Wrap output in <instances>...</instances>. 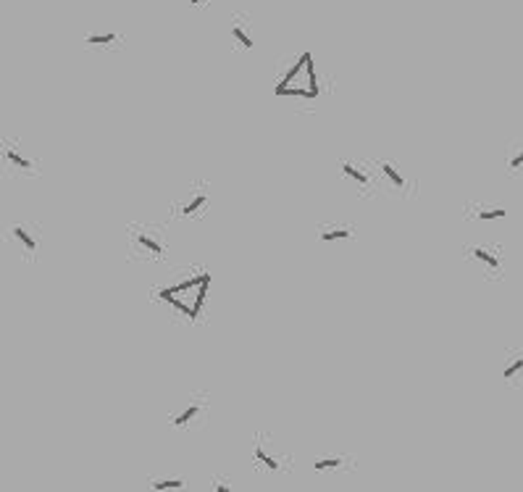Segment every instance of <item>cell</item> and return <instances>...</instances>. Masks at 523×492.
<instances>
[{
    "mask_svg": "<svg viewBox=\"0 0 523 492\" xmlns=\"http://www.w3.org/2000/svg\"><path fill=\"white\" fill-rule=\"evenodd\" d=\"M129 258L134 261H163L169 250V235L160 224H129L127 226Z\"/></svg>",
    "mask_w": 523,
    "mask_h": 492,
    "instance_id": "cell-1",
    "label": "cell"
},
{
    "mask_svg": "<svg viewBox=\"0 0 523 492\" xmlns=\"http://www.w3.org/2000/svg\"><path fill=\"white\" fill-rule=\"evenodd\" d=\"M210 406H213L210 392H205V390H195L192 395H187V398L179 403L176 411L169 413V424L174 426V429H184V432L203 429L205 421H208V416H210Z\"/></svg>",
    "mask_w": 523,
    "mask_h": 492,
    "instance_id": "cell-2",
    "label": "cell"
},
{
    "mask_svg": "<svg viewBox=\"0 0 523 492\" xmlns=\"http://www.w3.org/2000/svg\"><path fill=\"white\" fill-rule=\"evenodd\" d=\"M463 258L471 261L484 280L499 282L505 277L508 258H505L502 245H495V242H486V245L484 242H481V245H466V248H463Z\"/></svg>",
    "mask_w": 523,
    "mask_h": 492,
    "instance_id": "cell-3",
    "label": "cell"
},
{
    "mask_svg": "<svg viewBox=\"0 0 523 492\" xmlns=\"http://www.w3.org/2000/svg\"><path fill=\"white\" fill-rule=\"evenodd\" d=\"M210 190H213L210 182H205V179H192V182L182 190V195L174 200V216H179V219H200V216H205V211H208V206H210V198H213Z\"/></svg>",
    "mask_w": 523,
    "mask_h": 492,
    "instance_id": "cell-4",
    "label": "cell"
},
{
    "mask_svg": "<svg viewBox=\"0 0 523 492\" xmlns=\"http://www.w3.org/2000/svg\"><path fill=\"white\" fill-rule=\"evenodd\" d=\"M253 468L255 471H268V474H287L292 468V458L287 453H279L271 437L261 432L255 435V445H253Z\"/></svg>",
    "mask_w": 523,
    "mask_h": 492,
    "instance_id": "cell-5",
    "label": "cell"
},
{
    "mask_svg": "<svg viewBox=\"0 0 523 492\" xmlns=\"http://www.w3.org/2000/svg\"><path fill=\"white\" fill-rule=\"evenodd\" d=\"M371 166H374L376 185H379V190H384L387 195L405 198L407 190H413V187H416V182H410V179H407L405 172H403V166H400L397 161L376 158V161H371Z\"/></svg>",
    "mask_w": 523,
    "mask_h": 492,
    "instance_id": "cell-6",
    "label": "cell"
},
{
    "mask_svg": "<svg viewBox=\"0 0 523 492\" xmlns=\"http://www.w3.org/2000/svg\"><path fill=\"white\" fill-rule=\"evenodd\" d=\"M11 242L19 248L26 264H32L37 258L39 242H42V226L37 221H16L11 226Z\"/></svg>",
    "mask_w": 523,
    "mask_h": 492,
    "instance_id": "cell-7",
    "label": "cell"
},
{
    "mask_svg": "<svg viewBox=\"0 0 523 492\" xmlns=\"http://www.w3.org/2000/svg\"><path fill=\"white\" fill-rule=\"evenodd\" d=\"M3 153H6V169L8 174L19 176H39V163L21 153V145L16 140H3Z\"/></svg>",
    "mask_w": 523,
    "mask_h": 492,
    "instance_id": "cell-8",
    "label": "cell"
},
{
    "mask_svg": "<svg viewBox=\"0 0 523 492\" xmlns=\"http://www.w3.org/2000/svg\"><path fill=\"white\" fill-rule=\"evenodd\" d=\"M502 382L505 387H523V350L521 347H508L502 356Z\"/></svg>",
    "mask_w": 523,
    "mask_h": 492,
    "instance_id": "cell-9",
    "label": "cell"
},
{
    "mask_svg": "<svg viewBox=\"0 0 523 492\" xmlns=\"http://www.w3.org/2000/svg\"><path fill=\"white\" fill-rule=\"evenodd\" d=\"M340 169L342 174L353 182L355 187H360V192L366 195V198H371L374 195V190H379V185H376V179L371 176L374 174V169H363V163L358 166V163H353V161H340Z\"/></svg>",
    "mask_w": 523,
    "mask_h": 492,
    "instance_id": "cell-10",
    "label": "cell"
},
{
    "mask_svg": "<svg viewBox=\"0 0 523 492\" xmlns=\"http://www.w3.org/2000/svg\"><path fill=\"white\" fill-rule=\"evenodd\" d=\"M508 211L502 206H486V203H468L463 208V219H476V221H499Z\"/></svg>",
    "mask_w": 523,
    "mask_h": 492,
    "instance_id": "cell-11",
    "label": "cell"
},
{
    "mask_svg": "<svg viewBox=\"0 0 523 492\" xmlns=\"http://www.w3.org/2000/svg\"><path fill=\"white\" fill-rule=\"evenodd\" d=\"M355 235H358V229H355V224H321L318 229H315V237L321 239V242H327V245H331V242H342V239H353Z\"/></svg>",
    "mask_w": 523,
    "mask_h": 492,
    "instance_id": "cell-12",
    "label": "cell"
},
{
    "mask_svg": "<svg viewBox=\"0 0 523 492\" xmlns=\"http://www.w3.org/2000/svg\"><path fill=\"white\" fill-rule=\"evenodd\" d=\"M505 174L513 179H523V137L513 140L505 150Z\"/></svg>",
    "mask_w": 523,
    "mask_h": 492,
    "instance_id": "cell-13",
    "label": "cell"
},
{
    "mask_svg": "<svg viewBox=\"0 0 523 492\" xmlns=\"http://www.w3.org/2000/svg\"><path fill=\"white\" fill-rule=\"evenodd\" d=\"M315 471H355V458L353 455H321L313 461Z\"/></svg>",
    "mask_w": 523,
    "mask_h": 492,
    "instance_id": "cell-14",
    "label": "cell"
},
{
    "mask_svg": "<svg viewBox=\"0 0 523 492\" xmlns=\"http://www.w3.org/2000/svg\"><path fill=\"white\" fill-rule=\"evenodd\" d=\"M250 19L248 16H232V37L237 40V45L242 51H250L255 42H253V32H250Z\"/></svg>",
    "mask_w": 523,
    "mask_h": 492,
    "instance_id": "cell-15",
    "label": "cell"
},
{
    "mask_svg": "<svg viewBox=\"0 0 523 492\" xmlns=\"http://www.w3.org/2000/svg\"><path fill=\"white\" fill-rule=\"evenodd\" d=\"M121 35H87L84 37V48L92 51H118L121 48Z\"/></svg>",
    "mask_w": 523,
    "mask_h": 492,
    "instance_id": "cell-16",
    "label": "cell"
},
{
    "mask_svg": "<svg viewBox=\"0 0 523 492\" xmlns=\"http://www.w3.org/2000/svg\"><path fill=\"white\" fill-rule=\"evenodd\" d=\"M153 490H184L187 482L184 479H150Z\"/></svg>",
    "mask_w": 523,
    "mask_h": 492,
    "instance_id": "cell-17",
    "label": "cell"
},
{
    "mask_svg": "<svg viewBox=\"0 0 523 492\" xmlns=\"http://www.w3.org/2000/svg\"><path fill=\"white\" fill-rule=\"evenodd\" d=\"M213 490H221V492H232L235 487H232V482L229 479H221V477H213Z\"/></svg>",
    "mask_w": 523,
    "mask_h": 492,
    "instance_id": "cell-18",
    "label": "cell"
},
{
    "mask_svg": "<svg viewBox=\"0 0 523 492\" xmlns=\"http://www.w3.org/2000/svg\"><path fill=\"white\" fill-rule=\"evenodd\" d=\"M205 0H190V6H203Z\"/></svg>",
    "mask_w": 523,
    "mask_h": 492,
    "instance_id": "cell-19",
    "label": "cell"
}]
</instances>
